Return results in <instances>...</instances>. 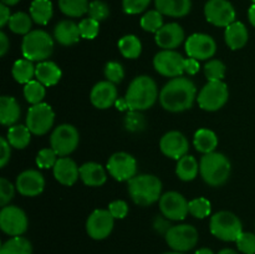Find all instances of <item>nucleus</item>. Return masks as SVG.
I'll use <instances>...</instances> for the list:
<instances>
[{
    "label": "nucleus",
    "mask_w": 255,
    "mask_h": 254,
    "mask_svg": "<svg viewBox=\"0 0 255 254\" xmlns=\"http://www.w3.org/2000/svg\"><path fill=\"white\" fill-rule=\"evenodd\" d=\"M29 221L26 213L16 206H5L0 212V228L10 237H19L26 232Z\"/></svg>",
    "instance_id": "obj_11"
},
{
    "label": "nucleus",
    "mask_w": 255,
    "mask_h": 254,
    "mask_svg": "<svg viewBox=\"0 0 255 254\" xmlns=\"http://www.w3.org/2000/svg\"><path fill=\"white\" fill-rule=\"evenodd\" d=\"M188 204L189 202H187V199L176 191L167 192L159 198V209L162 216L169 221L186 219L187 214L189 213Z\"/></svg>",
    "instance_id": "obj_16"
},
{
    "label": "nucleus",
    "mask_w": 255,
    "mask_h": 254,
    "mask_svg": "<svg viewBox=\"0 0 255 254\" xmlns=\"http://www.w3.org/2000/svg\"><path fill=\"white\" fill-rule=\"evenodd\" d=\"M144 126H146V122L139 111H129V114L125 119V127L131 132L142 131Z\"/></svg>",
    "instance_id": "obj_47"
},
{
    "label": "nucleus",
    "mask_w": 255,
    "mask_h": 254,
    "mask_svg": "<svg viewBox=\"0 0 255 254\" xmlns=\"http://www.w3.org/2000/svg\"><path fill=\"white\" fill-rule=\"evenodd\" d=\"M168 221L169 219H167V218L163 219L162 217L158 216L156 219H154V223H153L154 229H156L157 232H159V233L166 234L167 232H168V229L172 227V226H169Z\"/></svg>",
    "instance_id": "obj_53"
},
{
    "label": "nucleus",
    "mask_w": 255,
    "mask_h": 254,
    "mask_svg": "<svg viewBox=\"0 0 255 254\" xmlns=\"http://www.w3.org/2000/svg\"><path fill=\"white\" fill-rule=\"evenodd\" d=\"M109 211L111 212L115 219H124L128 214V204L125 201L117 199V201H114L110 203Z\"/></svg>",
    "instance_id": "obj_50"
},
{
    "label": "nucleus",
    "mask_w": 255,
    "mask_h": 254,
    "mask_svg": "<svg viewBox=\"0 0 255 254\" xmlns=\"http://www.w3.org/2000/svg\"><path fill=\"white\" fill-rule=\"evenodd\" d=\"M80 178L89 187H101L106 183L107 174L100 163L86 162L80 167Z\"/></svg>",
    "instance_id": "obj_24"
},
{
    "label": "nucleus",
    "mask_w": 255,
    "mask_h": 254,
    "mask_svg": "<svg viewBox=\"0 0 255 254\" xmlns=\"http://www.w3.org/2000/svg\"><path fill=\"white\" fill-rule=\"evenodd\" d=\"M119 49L126 59H137L142 52V42L136 35H126L119 41Z\"/></svg>",
    "instance_id": "obj_35"
},
{
    "label": "nucleus",
    "mask_w": 255,
    "mask_h": 254,
    "mask_svg": "<svg viewBox=\"0 0 255 254\" xmlns=\"http://www.w3.org/2000/svg\"><path fill=\"white\" fill-rule=\"evenodd\" d=\"M16 191L24 197H36L44 191L45 178L37 169H26L17 176Z\"/></svg>",
    "instance_id": "obj_19"
},
{
    "label": "nucleus",
    "mask_w": 255,
    "mask_h": 254,
    "mask_svg": "<svg viewBox=\"0 0 255 254\" xmlns=\"http://www.w3.org/2000/svg\"><path fill=\"white\" fill-rule=\"evenodd\" d=\"M151 0H122V7L126 14L136 15L148 7Z\"/></svg>",
    "instance_id": "obj_48"
},
{
    "label": "nucleus",
    "mask_w": 255,
    "mask_h": 254,
    "mask_svg": "<svg viewBox=\"0 0 255 254\" xmlns=\"http://www.w3.org/2000/svg\"><path fill=\"white\" fill-rule=\"evenodd\" d=\"M229 99V90L226 82L208 81L197 96L199 107L204 111L214 112L221 110Z\"/></svg>",
    "instance_id": "obj_7"
},
{
    "label": "nucleus",
    "mask_w": 255,
    "mask_h": 254,
    "mask_svg": "<svg viewBox=\"0 0 255 254\" xmlns=\"http://www.w3.org/2000/svg\"><path fill=\"white\" fill-rule=\"evenodd\" d=\"M248 16H249V21H251V24L255 27V4H253L251 7H249Z\"/></svg>",
    "instance_id": "obj_57"
},
{
    "label": "nucleus",
    "mask_w": 255,
    "mask_h": 254,
    "mask_svg": "<svg viewBox=\"0 0 255 254\" xmlns=\"http://www.w3.org/2000/svg\"><path fill=\"white\" fill-rule=\"evenodd\" d=\"M197 87L188 77L178 76L169 80L159 92V104L166 111L182 112L193 106Z\"/></svg>",
    "instance_id": "obj_1"
},
{
    "label": "nucleus",
    "mask_w": 255,
    "mask_h": 254,
    "mask_svg": "<svg viewBox=\"0 0 255 254\" xmlns=\"http://www.w3.org/2000/svg\"><path fill=\"white\" fill-rule=\"evenodd\" d=\"M79 29L81 37L87 40H92L99 35L100 22L91 19V17H87V19L81 20V22L79 24Z\"/></svg>",
    "instance_id": "obj_45"
},
{
    "label": "nucleus",
    "mask_w": 255,
    "mask_h": 254,
    "mask_svg": "<svg viewBox=\"0 0 255 254\" xmlns=\"http://www.w3.org/2000/svg\"><path fill=\"white\" fill-rule=\"evenodd\" d=\"M193 143L197 151L201 153H211V152L216 151L217 146H218V137L212 129L201 128L194 133Z\"/></svg>",
    "instance_id": "obj_29"
},
{
    "label": "nucleus",
    "mask_w": 255,
    "mask_h": 254,
    "mask_svg": "<svg viewBox=\"0 0 255 254\" xmlns=\"http://www.w3.org/2000/svg\"><path fill=\"white\" fill-rule=\"evenodd\" d=\"M249 39V32L246 25L241 21H234L226 27L224 40L232 50H241L247 45Z\"/></svg>",
    "instance_id": "obj_25"
},
{
    "label": "nucleus",
    "mask_w": 255,
    "mask_h": 254,
    "mask_svg": "<svg viewBox=\"0 0 255 254\" xmlns=\"http://www.w3.org/2000/svg\"><path fill=\"white\" fill-rule=\"evenodd\" d=\"M199 71V61L196 59L188 57L184 61V72L189 75H196Z\"/></svg>",
    "instance_id": "obj_52"
},
{
    "label": "nucleus",
    "mask_w": 255,
    "mask_h": 254,
    "mask_svg": "<svg viewBox=\"0 0 255 254\" xmlns=\"http://www.w3.org/2000/svg\"><path fill=\"white\" fill-rule=\"evenodd\" d=\"M35 70H36V66H34L32 61L27 59H19L12 65L11 74L16 82L27 84L35 76Z\"/></svg>",
    "instance_id": "obj_33"
},
{
    "label": "nucleus",
    "mask_w": 255,
    "mask_h": 254,
    "mask_svg": "<svg viewBox=\"0 0 255 254\" xmlns=\"http://www.w3.org/2000/svg\"><path fill=\"white\" fill-rule=\"evenodd\" d=\"M0 167L4 168L7 164V162L10 161V157H11V144L9 143L5 137L0 138Z\"/></svg>",
    "instance_id": "obj_51"
},
{
    "label": "nucleus",
    "mask_w": 255,
    "mask_h": 254,
    "mask_svg": "<svg viewBox=\"0 0 255 254\" xmlns=\"http://www.w3.org/2000/svg\"><path fill=\"white\" fill-rule=\"evenodd\" d=\"M199 173V163L193 156L186 154L181 159L177 161L176 174L181 181L191 182L198 176Z\"/></svg>",
    "instance_id": "obj_30"
},
{
    "label": "nucleus",
    "mask_w": 255,
    "mask_h": 254,
    "mask_svg": "<svg viewBox=\"0 0 255 254\" xmlns=\"http://www.w3.org/2000/svg\"><path fill=\"white\" fill-rule=\"evenodd\" d=\"M204 15L214 26L227 27L236 21V9L228 0H208L204 5Z\"/></svg>",
    "instance_id": "obj_13"
},
{
    "label": "nucleus",
    "mask_w": 255,
    "mask_h": 254,
    "mask_svg": "<svg viewBox=\"0 0 255 254\" xmlns=\"http://www.w3.org/2000/svg\"><path fill=\"white\" fill-rule=\"evenodd\" d=\"M21 51L30 61H45L54 51V40L44 30H31L22 39Z\"/></svg>",
    "instance_id": "obj_5"
},
{
    "label": "nucleus",
    "mask_w": 255,
    "mask_h": 254,
    "mask_svg": "<svg viewBox=\"0 0 255 254\" xmlns=\"http://www.w3.org/2000/svg\"><path fill=\"white\" fill-rule=\"evenodd\" d=\"M184 49L188 57L203 61L214 56L217 51V44L211 35L196 32L186 40Z\"/></svg>",
    "instance_id": "obj_17"
},
{
    "label": "nucleus",
    "mask_w": 255,
    "mask_h": 254,
    "mask_svg": "<svg viewBox=\"0 0 255 254\" xmlns=\"http://www.w3.org/2000/svg\"><path fill=\"white\" fill-rule=\"evenodd\" d=\"M87 14H89V17L96 20V21H104V20H106L109 17L110 7L105 1L94 0L92 2H90L89 12Z\"/></svg>",
    "instance_id": "obj_42"
},
{
    "label": "nucleus",
    "mask_w": 255,
    "mask_h": 254,
    "mask_svg": "<svg viewBox=\"0 0 255 254\" xmlns=\"http://www.w3.org/2000/svg\"><path fill=\"white\" fill-rule=\"evenodd\" d=\"M158 99V87L156 81L147 75L134 77L125 95L128 111H144L156 104Z\"/></svg>",
    "instance_id": "obj_2"
},
{
    "label": "nucleus",
    "mask_w": 255,
    "mask_h": 254,
    "mask_svg": "<svg viewBox=\"0 0 255 254\" xmlns=\"http://www.w3.org/2000/svg\"><path fill=\"white\" fill-rule=\"evenodd\" d=\"M54 37L59 44L64 46H71L76 44L81 37L79 24H75L71 20H62L57 22L54 29Z\"/></svg>",
    "instance_id": "obj_23"
},
{
    "label": "nucleus",
    "mask_w": 255,
    "mask_h": 254,
    "mask_svg": "<svg viewBox=\"0 0 255 254\" xmlns=\"http://www.w3.org/2000/svg\"><path fill=\"white\" fill-rule=\"evenodd\" d=\"M20 105L11 96H1L0 99V122L4 126H14L20 119Z\"/></svg>",
    "instance_id": "obj_28"
},
{
    "label": "nucleus",
    "mask_w": 255,
    "mask_h": 254,
    "mask_svg": "<svg viewBox=\"0 0 255 254\" xmlns=\"http://www.w3.org/2000/svg\"><path fill=\"white\" fill-rule=\"evenodd\" d=\"M10 17H11V15H10L9 6L1 2V4H0V26L4 27L5 25L9 24Z\"/></svg>",
    "instance_id": "obj_54"
},
{
    "label": "nucleus",
    "mask_w": 255,
    "mask_h": 254,
    "mask_svg": "<svg viewBox=\"0 0 255 254\" xmlns=\"http://www.w3.org/2000/svg\"><path fill=\"white\" fill-rule=\"evenodd\" d=\"M0 254H32V246L24 237H12L2 244Z\"/></svg>",
    "instance_id": "obj_34"
},
{
    "label": "nucleus",
    "mask_w": 255,
    "mask_h": 254,
    "mask_svg": "<svg viewBox=\"0 0 255 254\" xmlns=\"http://www.w3.org/2000/svg\"><path fill=\"white\" fill-rule=\"evenodd\" d=\"M114 227L115 218L109 209H96L86 221L87 234L95 241L106 239L112 233Z\"/></svg>",
    "instance_id": "obj_15"
},
{
    "label": "nucleus",
    "mask_w": 255,
    "mask_h": 254,
    "mask_svg": "<svg viewBox=\"0 0 255 254\" xmlns=\"http://www.w3.org/2000/svg\"><path fill=\"white\" fill-rule=\"evenodd\" d=\"M189 214L193 216L194 218L198 219H204L211 214L212 212V204L204 197H198V198H194L189 202L188 204Z\"/></svg>",
    "instance_id": "obj_40"
},
{
    "label": "nucleus",
    "mask_w": 255,
    "mask_h": 254,
    "mask_svg": "<svg viewBox=\"0 0 255 254\" xmlns=\"http://www.w3.org/2000/svg\"><path fill=\"white\" fill-rule=\"evenodd\" d=\"M105 76L112 84H120L125 77V70L122 65L117 61H110L105 65Z\"/></svg>",
    "instance_id": "obj_43"
},
{
    "label": "nucleus",
    "mask_w": 255,
    "mask_h": 254,
    "mask_svg": "<svg viewBox=\"0 0 255 254\" xmlns=\"http://www.w3.org/2000/svg\"><path fill=\"white\" fill-rule=\"evenodd\" d=\"M54 9L50 0H32L30 5V16L39 25H46L51 20Z\"/></svg>",
    "instance_id": "obj_31"
},
{
    "label": "nucleus",
    "mask_w": 255,
    "mask_h": 254,
    "mask_svg": "<svg viewBox=\"0 0 255 254\" xmlns=\"http://www.w3.org/2000/svg\"><path fill=\"white\" fill-rule=\"evenodd\" d=\"M89 0H59L61 12L70 17H80L89 12Z\"/></svg>",
    "instance_id": "obj_36"
},
{
    "label": "nucleus",
    "mask_w": 255,
    "mask_h": 254,
    "mask_svg": "<svg viewBox=\"0 0 255 254\" xmlns=\"http://www.w3.org/2000/svg\"><path fill=\"white\" fill-rule=\"evenodd\" d=\"M194 254H214L213 251L209 248H201L198 249V251H196V253Z\"/></svg>",
    "instance_id": "obj_59"
},
{
    "label": "nucleus",
    "mask_w": 255,
    "mask_h": 254,
    "mask_svg": "<svg viewBox=\"0 0 255 254\" xmlns=\"http://www.w3.org/2000/svg\"><path fill=\"white\" fill-rule=\"evenodd\" d=\"M226 65L218 59H212L204 65V74L208 81H222L226 76Z\"/></svg>",
    "instance_id": "obj_41"
},
{
    "label": "nucleus",
    "mask_w": 255,
    "mask_h": 254,
    "mask_svg": "<svg viewBox=\"0 0 255 254\" xmlns=\"http://www.w3.org/2000/svg\"><path fill=\"white\" fill-rule=\"evenodd\" d=\"M80 133L75 126L62 124L52 131L50 136V146L60 157H66L79 146Z\"/></svg>",
    "instance_id": "obj_9"
},
{
    "label": "nucleus",
    "mask_w": 255,
    "mask_h": 254,
    "mask_svg": "<svg viewBox=\"0 0 255 254\" xmlns=\"http://www.w3.org/2000/svg\"><path fill=\"white\" fill-rule=\"evenodd\" d=\"M163 254H186V253H182V252L173 251V252H166V253H163Z\"/></svg>",
    "instance_id": "obj_61"
},
{
    "label": "nucleus",
    "mask_w": 255,
    "mask_h": 254,
    "mask_svg": "<svg viewBox=\"0 0 255 254\" xmlns=\"http://www.w3.org/2000/svg\"><path fill=\"white\" fill-rule=\"evenodd\" d=\"M231 161L221 152L214 151L204 154L199 162V173L208 186H223L231 177Z\"/></svg>",
    "instance_id": "obj_3"
},
{
    "label": "nucleus",
    "mask_w": 255,
    "mask_h": 254,
    "mask_svg": "<svg viewBox=\"0 0 255 254\" xmlns=\"http://www.w3.org/2000/svg\"><path fill=\"white\" fill-rule=\"evenodd\" d=\"M252 1H253V4H255V0H252Z\"/></svg>",
    "instance_id": "obj_62"
},
{
    "label": "nucleus",
    "mask_w": 255,
    "mask_h": 254,
    "mask_svg": "<svg viewBox=\"0 0 255 254\" xmlns=\"http://www.w3.org/2000/svg\"><path fill=\"white\" fill-rule=\"evenodd\" d=\"M128 193L138 206H151L162 197V182L154 174H138L128 181Z\"/></svg>",
    "instance_id": "obj_4"
},
{
    "label": "nucleus",
    "mask_w": 255,
    "mask_h": 254,
    "mask_svg": "<svg viewBox=\"0 0 255 254\" xmlns=\"http://www.w3.org/2000/svg\"><path fill=\"white\" fill-rule=\"evenodd\" d=\"M163 25V15L158 10H149L141 17V27L144 31L156 34Z\"/></svg>",
    "instance_id": "obj_39"
},
{
    "label": "nucleus",
    "mask_w": 255,
    "mask_h": 254,
    "mask_svg": "<svg viewBox=\"0 0 255 254\" xmlns=\"http://www.w3.org/2000/svg\"><path fill=\"white\" fill-rule=\"evenodd\" d=\"M159 148L164 156L172 159H181L189 151V142L187 137L179 131H169L162 136Z\"/></svg>",
    "instance_id": "obj_18"
},
{
    "label": "nucleus",
    "mask_w": 255,
    "mask_h": 254,
    "mask_svg": "<svg viewBox=\"0 0 255 254\" xmlns=\"http://www.w3.org/2000/svg\"><path fill=\"white\" fill-rule=\"evenodd\" d=\"M44 85L37 80H31L30 82L25 84L24 87V96L26 101L31 105L41 104L44 100L45 95H46V90H45Z\"/></svg>",
    "instance_id": "obj_38"
},
{
    "label": "nucleus",
    "mask_w": 255,
    "mask_h": 254,
    "mask_svg": "<svg viewBox=\"0 0 255 254\" xmlns=\"http://www.w3.org/2000/svg\"><path fill=\"white\" fill-rule=\"evenodd\" d=\"M15 188L16 187L12 186L11 182L7 181L6 178L4 177L0 178V206H7V203L14 198Z\"/></svg>",
    "instance_id": "obj_49"
},
{
    "label": "nucleus",
    "mask_w": 255,
    "mask_h": 254,
    "mask_svg": "<svg viewBox=\"0 0 255 254\" xmlns=\"http://www.w3.org/2000/svg\"><path fill=\"white\" fill-rule=\"evenodd\" d=\"M62 71L57 64H55L54 61H49V60H45V61L39 62L36 65V70H35V77H36L37 81L41 82L44 86L50 87L56 85L57 82L61 80Z\"/></svg>",
    "instance_id": "obj_27"
},
{
    "label": "nucleus",
    "mask_w": 255,
    "mask_h": 254,
    "mask_svg": "<svg viewBox=\"0 0 255 254\" xmlns=\"http://www.w3.org/2000/svg\"><path fill=\"white\" fill-rule=\"evenodd\" d=\"M199 234L196 227L191 224H178V226H172L164 234L166 243L168 244L172 251L186 252L192 251L198 243Z\"/></svg>",
    "instance_id": "obj_8"
},
{
    "label": "nucleus",
    "mask_w": 255,
    "mask_h": 254,
    "mask_svg": "<svg viewBox=\"0 0 255 254\" xmlns=\"http://www.w3.org/2000/svg\"><path fill=\"white\" fill-rule=\"evenodd\" d=\"M116 107L117 110H120V111H126L127 109V105H126V101H125V97H122V99H117L116 101Z\"/></svg>",
    "instance_id": "obj_56"
},
{
    "label": "nucleus",
    "mask_w": 255,
    "mask_h": 254,
    "mask_svg": "<svg viewBox=\"0 0 255 254\" xmlns=\"http://www.w3.org/2000/svg\"><path fill=\"white\" fill-rule=\"evenodd\" d=\"M52 172H54L55 179L59 183L69 187L76 183L80 177V167L70 157H60L55 163Z\"/></svg>",
    "instance_id": "obj_22"
},
{
    "label": "nucleus",
    "mask_w": 255,
    "mask_h": 254,
    "mask_svg": "<svg viewBox=\"0 0 255 254\" xmlns=\"http://www.w3.org/2000/svg\"><path fill=\"white\" fill-rule=\"evenodd\" d=\"M107 172L119 182H128L137 176V162L133 156L126 152H116L107 162Z\"/></svg>",
    "instance_id": "obj_14"
},
{
    "label": "nucleus",
    "mask_w": 255,
    "mask_h": 254,
    "mask_svg": "<svg viewBox=\"0 0 255 254\" xmlns=\"http://www.w3.org/2000/svg\"><path fill=\"white\" fill-rule=\"evenodd\" d=\"M10 49V41L9 37L6 36L4 31L0 32V56H5L6 52Z\"/></svg>",
    "instance_id": "obj_55"
},
{
    "label": "nucleus",
    "mask_w": 255,
    "mask_h": 254,
    "mask_svg": "<svg viewBox=\"0 0 255 254\" xmlns=\"http://www.w3.org/2000/svg\"><path fill=\"white\" fill-rule=\"evenodd\" d=\"M209 229L211 233L221 241L237 242L239 236L243 233V224L234 213L229 211H221L211 217Z\"/></svg>",
    "instance_id": "obj_6"
},
{
    "label": "nucleus",
    "mask_w": 255,
    "mask_h": 254,
    "mask_svg": "<svg viewBox=\"0 0 255 254\" xmlns=\"http://www.w3.org/2000/svg\"><path fill=\"white\" fill-rule=\"evenodd\" d=\"M57 153L54 149L50 148H42L40 149L39 153L36 156V164L40 168H54L55 163L57 162Z\"/></svg>",
    "instance_id": "obj_44"
},
{
    "label": "nucleus",
    "mask_w": 255,
    "mask_h": 254,
    "mask_svg": "<svg viewBox=\"0 0 255 254\" xmlns=\"http://www.w3.org/2000/svg\"><path fill=\"white\" fill-rule=\"evenodd\" d=\"M117 87L111 81H100L92 87L90 100L91 104L99 110H107L116 104L117 101Z\"/></svg>",
    "instance_id": "obj_20"
},
{
    "label": "nucleus",
    "mask_w": 255,
    "mask_h": 254,
    "mask_svg": "<svg viewBox=\"0 0 255 254\" xmlns=\"http://www.w3.org/2000/svg\"><path fill=\"white\" fill-rule=\"evenodd\" d=\"M55 122V112L49 104L32 105L26 115V126L32 134L42 136L51 129Z\"/></svg>",
    "instance_id": "obj_10"
},
{
    "label": "nucleus",
    "mask_w": 255,
    "mask_h": 254,
    "mask_svg": "<svg viewBox=\"0 0 255 254\" xmlns=\"http://www.w3.org/2000/svg\"><path fill=\"white\" fill-rule=\"evenodd\" d=\"M236 243L238 251L243 254H255V233L243 232Z\"/></svg>",
    "instance_id": "obj_46"
},
{
    "label": "nucleus",
    "mask_w": 255,
    "mask_h": 254,
    "mask_svg": "<svg viewBox=\"0 0 255 254\" xmlns=\"http://www.w3.org/2000/svg\"><path fill=\"white\" fill-rule=\"evenodd\" d=\"M32 26V19L29 14L22 11H17L11 15L9 21V29L11 30L14 34L19 35H26L31 31Z\"/></svg>",
    "instance_id": "obj_37"
},
{
    "label": "nucleus",
    "mask_w": 255,
    "mask_h": 254,
    "mask_svg": "<svg viewBox=\"0 0 255 254\" xmlns=\"http://www.w3.org/2000/svg\"><path fill=\"white\" fill-rule=\"evenodd\" d=\"M156 10L171 17H183L192 9L191 0H154Z\"/></svg>",
    "instance_id": "obj_26"
},
{
    "label": "nucleus",
    "mask_w": 255,
    "mask_h": 254,
    "mask_svg": "<svg viewBox=\"0 0 255 254\" xmlns=\"http://www.w3.org/2000/svg\"><path fill=\"white\" fill-rule=\"evenodd\" d=\"M184 59L174 50H162L153 57V67L159 75L166 77H178L184 72Z\"/></svg>",
    "instance_id": "obj_12"
},
{
    "label": "nucleus",
    "mask_w": 255,
    "mask_h": 254,
    "mask_svg": "<svg viewBox=\"0 0 255 254\" xmlns=\"http://www.w3.org/2000/svg\"><path fill=\"white\" fill-rule=\"evenodd\" d=\"M6 139L11 147L16 149H24L31 141V132L24 125H14L7 129Z\"/></svg>",
    "instance_id": "obj_32"
},
{
    "label": "nucleus",
    "mask_w": 255,
    "mask_h": 254,
    "mask_svg": "<svg viewBox=\"0 0 255 254\" xmlns=\"http://www.w3.org/2000/svg\"><path fill=\"white\" fill-rule=\"evenodd\" d=\"M20 0H1L2 4L7 5V6H11V5H16Z\"/></svg>",
    "instance_id": "obj_60"
},
{
    "label": "nucleus",
    "mask_w": 255,
    "mask_h": 254,
    "mask_svg": "<svg viewBox=\"0 0 255 254\" xmlns=\"http://www.w3.org/2000/svg\"><path fill=\"white\" fill-rule=\"evenodd\" d=\"M218 254H239V253L232 248H224L222 249V251H219Z\"/></svg>",
    "instance_id": "obj_58"
},
{
    "label": "nucleus",
    "mask_w": 255,
    "mask_h": 254,
    "mask_svg": "<svg viewBox=\"0 0 255 254\" xmlns=\"http://www.w3.org/2000/svg\"><path fill=\"white\" fill-rule=\"evenodd\" d=\"M184 30L177 22L163 25L154 35V41L162 50H174L184 41Z\"/></svg>",
    "instance_id": "obj_21"
}]
</instances>
